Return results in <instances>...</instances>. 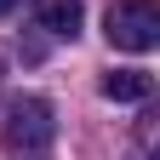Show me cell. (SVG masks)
I'll return each mask as SVG.
<instances>
[{
  "mask_svg": "<svg viewBox=\"0 0 160 160\" xmlns=\"http://www.w3.org/2000/svg\"><path fill=\"white\" fill-rule=\"evenodd\" d=\"M34 23L46 34H57V40H74L80 23H86V6L80 0H34Z\"/></svg>",
  "mask_w": 160,
  "mask_h": 160,
  "instance_id": "3957f363",
  "label": "cell"
},
{
  "mask_svg": "<svg viewBox=\"0 0 160 160\" xmlns=\"http://www.w3.org/2000/svg\"><path fill=\"white\" fill-rule=\"evenodd\" d=\"M52 137H57V114L46 97H12L6 103V149L40 154V149H52Z\"/></svg>",
  "mask_w": 160,
  "mask_h": 160,
  "instance_id": "6da1fadb",
  "label": "cell"
},
{
  "mask_svg": "<svg viewBox=\"0 0 160 160\" xmlns=\"http://www.w3.org/2000/svg\"><path fill=\"white\" fill-rule=\"evenodd\" d=\"M149 92H154V80L143 69H109L103 74V97H109V103H143Z\"/></svg>",
  "mask_w": 160,
  "mask_h": 160,
  "instance_id": "277c9868",
  "label": "cell"
},
{
  "mask_svg": "<svg viewBox=\"0 0 160 160\" xmlns=\"http://www.w3.org/2000/svg\"><path fill=\"white\" fill-rule=\"evenodd\" d=\"M12 6H17V0H0V17H6V12H12Z\"/></svg>",
  "mask_w": 160,
  "mask_h": 160,
  "instance_id": "5b68a950",
  "label": "cell"
},
{
  "mask_svg": "<svg viewBox=\"0 0 160 160\" xmlns=\"http://www.w3.org/2000/svg\"><path fill=\"white\" fill-rule=\"evenodd\" d=\"M103 34L120 52H154L160 46V6L154 0H120V6H109Z\"/></svg>",
  "mask_w": 160,
  "mask_h": 160,
  "instance_id": "7a4b0ae2",
  "label": "cell"
}]
</instances>
